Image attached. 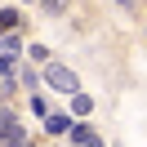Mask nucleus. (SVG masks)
Instances as JSON below:
<instances>
[{"label":"nucleus","mask_w":147,"mask_h":147,"mask_svg":"<svg viewBox=\"0 0 147 147\" xmlns=\"http://www.w3.org/2000/svg\"><path fill=\"white\" fill-rule=\"evenodd\" d=\"M0 147H27V129L13 120V125H5L0 129Z\"/></svg>","instance_id":"obj_2"},{"label":"nucleus","mask_w":147,"mask_h":147,"mask_svg":"<svg viewBox=\"0 0 147 147\" xmlns=\"http://www.w3.org/2000/svg\"><path fill=\"white\" fill-rule=\"evenodd\" d=\"M71 107H76V116H89L94 98H89V94H71Z\"/></svg>","instance_id":"obj_5"},{"label":"nucleus","mask_w":147,"mask_h":147,"mask_svg":"<svg viewBox=\"0 0 147 147\" xmlns=\"http://www.w3.org/2000/svg\"><path fill=\"white\" fill-rule=\"evenodd\" d=\"M45 129H49V134H71V116H63V111H49V116H45Z\"/></svg>","instance_id":"obj_3"},{"label":"nucleus","mask_w":147,"mask_h":147,"mask_svg":"<svg viewBox=\"0 0 147 147\" xmlns=\"http://www.w3.org/2000/svg\"><path fill=\"white\" fill-rule=\"evenodd\" d=\"M40 5H45V9H49V13H63V9H67V5H71V0H40Z\"/></svg>","instance_id":"obj_7"},{"label":"nucleus","mask_w":147,"mask_h":147,"mask_svg":"<svg viewBox=\"0 0 147 147\" xmlns=\"http://www.w3.org/2000/svg\"><path fill=\"white\" fill-rule=\"evenodd\" d=\"M45 80L54 85V89H63V94H76V71L63 67V63H49L45 67Z\"/></svg>","instance_id":"obj_1"},{"label":"nucleus","mask_w":147,"mask_h":147,"mask_svg":"<svg viewBox=\"0 0 147 147\" xmlns=\"http://www.w3.org/2000/svg\"><path fill=\"white\" fill-rule=\"evenodd\" d=\"M71 138H76L80 147H102V143H98V134H94L89 125H71Z\"/></svg>","instance_id":"obj_4"},{"label":"nucleus","mask_w":147,"mask_h":147,"mask_svg":"<svg viewBox=\"0 0 147 147\" xmlns=\"http://www.w3.org/2000/svg\"><path fill=\"white\" fill-rule=\"evenodd\" d=\"M9 67H13V54H0V76H9Z\"/></svg>","instance_id":"obj_8"},{"label":"nucleus","mask_w":147,"mask_h":147,"mask_svg":"<svg viewBox=\"0 0 147 147\" xmlns=\"http://www.w3.org/2000/svg\"><path fill=\"white\" fill-rule=\"evenodd\" d=\"M18 27V9H0V31H13Z\"/></svg>","instance_id":"obj_6"}]
</instances>
